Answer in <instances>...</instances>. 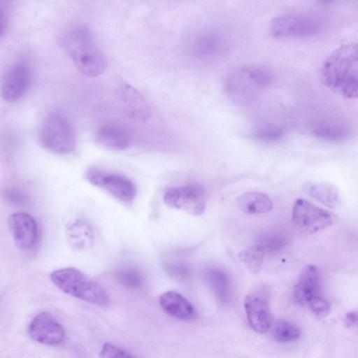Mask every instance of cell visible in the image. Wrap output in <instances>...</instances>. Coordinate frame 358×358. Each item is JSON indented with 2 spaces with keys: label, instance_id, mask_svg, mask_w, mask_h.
Returning <instances> with one entry per match:
<instances>
[{
  "label": "cell",
  "instance_id": "6da1fadb",
  "mask_svg": "<svg viewBox=\"0 0 358 358\" xmlns=\"http://www.w3.org/2000/svg\"><path fill=\"white\" fill-rule=\"evenodd\" d=\"M322 83L345 98L358 94V48L351 43L340 46L324 60L320 69Z\"/></svg>",
  "mask_w": 358,
  "mask_h": 358
},
{
  "label": "cell",
  "instance_id": "7a4b0ae2",
  "mask_svg": "<svg viewBox=\"0 0 358 358\" xmlns=\"http://www.w3.org/2000/svg\"><path fill=\"white\" fill-rule=\"evenodd\" d=\"M64 45L76 68L85 76L96 77L105 71L106 57L88 27L80 25L70 30L64 36Z\"/></svg>",
  "mask_w": 358,
  "mask_h": 358
},
{
  "label": "cell",
  "instance_id": "3957f363",
  "mask_svg": "<svg viewBox=\"0 0 358 358\" xmlns=\"http://www.w3.org/2000/svg\"><path fill=\"white\" fill-rule=\"evenodd\" d=\"M273 80L270 70L262 66H246L231 73L225 81L228 97L237 103L252 102Z\"/></svg>",
  "mask_w": 358,
  "mask_h": 358
},
{
  "label": "cell",
  "instance_id": "277c9868",
  "mask_svg": "<svg viewBox=\"0 0 358 358\" xmlns=\"http://www.w3.org/2000/svg\"><path fill=\"white\" fill-rule=\"evenodd\" d=\"M50 278L59 289L82 301L101 306L110 301L109 296L98 282L76 268L55 270Z\"/></svg>",
  "mask_w": 358,
  "mask_h": 358
},
{
  "label": "cell",
  "instance_id": "5b68a950",
  "mask_svg": "<svg viewBox=\"0 0 358 358\" xmlns=\"http://www.w3.org/2000/svg\"><path fill=\"white\" fill-rule=\"evenodd\" d=\"M39 139L45 149L55 154H69L76 148L73 128L59 111L50 112L45 117L40 128Z\"/></svg>",
  "mask_w": 358,
  "mask_h": 358
},
{
  "label": "cell",
  "instance_id": "8992f818",
  "mask_svg": "<svg viewBox=\"0 0 358 358\" xmlns=\"http://www.w3.org/2000/svg\"><path fill=\"white\" fill-rule=\"evenodd\" d=\"M163 199L169 208L196 216L202 215L207 205L206 189L198 183L169 188L165 192Z\"/></svg>",
  "mask_w": 358,
  "mask_h": 358
},
{
  "label": "cell",
  "instance_id": "52a82bcc",
  "mask_svg": "<svg viewBox=\"0 0 358 358\" xmlns=\"http://www.w3.org/2000/svg\"><path fill=\"white\" fill-rule=\"evenodd\" d=\"M321 23L315 17L304 13H287L272 20L269 26L275 38H301L317 34Z\"/></svg>",
  "mask_w": 358,
  "mask_h": 358
},
{
  "label": "cell",
  "instance_id": "ba28073f",
  "mask_svg": "<svg viewBox=\"0 0 358 358\" xmlns=\"http://www.w3.org/2000/svg\"><path fill=\"white\" fill-rule=\"evenodd\" d=\"M85 178L90 184L106 192L124 204H131L136 197L134 184L121 174L93 167L86 171Z\"/></svg>",
  "mask_w": 358,
  "mask_h": 358
},
{
  "label": "cell",
  "instance_id": "9c48e42d",
  "mask_svg": "<svg viewBox=\"0 0 358 358\" xmlns=\"http://www.w3.org/2000/svg\"><path fill=\"white\" fill-rule=\"evenodd\" d=\"M292 217L294 224L308 234H314L330 227L336 220L335 215L331 212L301 198L294 203Z\"/></svg>",
  "mask_w": 358,
  "mask_h": 358
},
{
  "label": "cell",
  "instance_id": "30bf717a",
  "mask_svg": "<svg viewBox=\"0 0 358 358\" xmlns=\"http://www.w3.org/2000/svg\"><path fill=\"white\" fill-rule=\"evenodd\" d=\"M244 308L249 325L255 331L263 334L271 329L273 315L265 291L257 290L248 294L245 298Z\"/></svg>",
  "mask_w": 358,
  "mask_h": 358
},
{
  "label": "cell",
  "instance_id": "8fae6325",
  "mask_svg": "<svg viewBox=\"0 0 358 358\" xmlns=\"http://www.w3.org/2000/svg\"><path fill=\"white\" fill-rule=\"evenodd\" d=\"M31 81L29 66L19 62L10 67L2 77L0 85L1 98L6 102H15L28 90Z\"/></svg>",
  "mask_w": 358,
  "mask_h": 358
},
{
  "label": "cell",
  "instance_id": "7c38bea8",
  "mask_svg": "<svg viewBox=\"0 0 358 358\" xmlns=\"http://www.w3.org/2000/svg\"><path fill=\"white\" fill-rule=\"evenodd\" d=\"M28 333L32 340L45 345H57L65 338L63 326L52 315L47 312L37 314L31 320Z\"/></svg>",
  "mask_w": 358,
  "mask_h": 358
},
{
  "label": "cell",
  "instance_id": "4fadbf2b",
  "mask_svg": "<svg viewBox=\"0 0 358 358\" xmlns=\"http://www.w3.org/2000/svg\"><path fill=\"white\" fill-rule=\"evenodd\" d=\"M8 225L16 246L23 251L33 249L38 241V227L35 219L24 212L9 215Z\"/></svg>",
  "mask_w": 358,
  "mask_h": 358
},
{
  "label": "cell",
  "instance_id": "5bb4252c",
  "mask_svg": "<svg viewBox=\"0 0 358 358\" xmlns=\"http://www.w3.org/2000/svg\"><path fill=\"white\" fill-rule=\"evenodd\" d=\"M117 97L124 113L136 121H148L151 116V108L141 92L132 85L124 83L117 90Z\"/></svg>",
  "mask_w": 358,
  "mask_h": 358
},
{
  "label": "cell",
  "instance_id": "9a60e30c",
  "mask_svg": "<svg viewBox=\"0 0 358 358\" xmlns=\"http://www.w3.org/2000/svg\"><path fill=\"white\" fill-rule=\"evenodd\" d=\"M321 285L320 271L313 264L306 266L301 272L294 288L295 300L301 305H308L319 295Z\"/></svg>",
  "mask_w": 358,
  "mask_h": 358
},
{
  "label": "cell",
  "instance_id": "2e32d148",
  "mask_svg": "<svg viewBox=\"0 0 358 358\" xmlns=\"http://www.w3.org/2000/svg\"><path fill=\"white\" fill-rule=\"evenodd\" d=\"M95 141L101 147L110 150L121 151L131 145L132 138L127 128L120 124L109 123L97 129Z\"/></svg>",
  "mask_w": 358,
  "mask_h": 358
},
{
  "label": "cell",
  "instance_id": "e0dca14e",
  "mask_svg": "<svg viewBox=\"0 0 358 358\" xmlns=\"http://www.w3.org/2000/svg\"><path fill=\"white\" fill-rule=\"evenodd\" d=\"M65 231L67 242L75 251L87 250L95 242L93 228L83 219L77 218L69 221Z\"/></svg>",
  "mask_w": 358,
  "mask_h": 358
},
{
  "label": "cell",
  "instance_id": "ac0fdd59",
  "mask_svg": "<svg viewBox=\"0 0 358 358\" xmlns=\"http://www.w3.org/2000/svg\"><path fill=\"white\" fill-rule=\"evenodd\" d=\"M159 301L162 309L175 318L189 321L194 319L196 316L194 306L177 292L168 291L163 293L160 296Z\"/></svg>",
  "mask_w": 358,
  "mask_h": 358
},
{
  "label": "cell",
  "instance_id": "d6986e66",
  "mask_svg": "<svg viewBox=\"0 0 358 358\" xmlns=\"http://www.w3.org/2000/svg\"><path fill=\"white\" fill-rule=\"evenodd\" d=\"M310 133L316 138L333 142L342 141L350 134L348 127L335 120H320L310 127Z\"/></svg>",
  "mask_w": 358,
  "mask_h": 358
},
{
  "label": "cell",
  "instance_id": "ffe728a7",
  "mask_svg": "<svg viewBox=\"0 0 358 358\" xmlns=\"http://www.w3.org/2000/svg\"><path fill=\"white\" fill-rule=\"evenodd\" d=\"M206 277L210 289L217 300L222 303L230 302L233 289L228 273L221 268H213L207 271Z\"/></svg>",
  "mask_w": 358,
  "mask_h": 358
},
{
  "label": "cell",
  "instance_id": "44dd1931",
  "mask_svg": "<svg viewBox=\"0 0 358 358\" xmlns=\"http://www.w3.org/2000/svg\"><path fill=\"white\" fill-rule=\"evenodd\" d=\"M239 208L250 215L264 214L273 208L272 201L266 194L261 192H248L241 195L237 201Z\"/></svg>",
  "mask_w": 358,
  "mask_h": 358
},
{
  "label": "cell",
  "instance_id": "7402d4cb",
  "mask_svg": "<svg viewBox=\"0 0 358 358\" xmlns=\"http://www.w3.org/2000/svg\"><path fill=\"white\" fill-rule=\"evenodd\" d=\"M306 192L324 205L335 208L341 202L340 191L328 182H308L304 186Z\"/></svg>",
  "mask_w": 358,
  "mask_h": 358
},
{
  "label": "cell",
  "instance_id": "603a6c76",
  "mask_svg": "<svg viewBox=\"0 0 358 358\" xmlns=\"http://www.w3.org/2000/svg\"><path fill=\"white\" fill-rule=\"evenodd\" d=\"M225 45L224 38L214 32L199 36L193 43V48L196 54L203 56L216 55L222 51Z\"/></svg>",
  "mask_w": 358,
  "mask_h": 358
},
{
  "label": "cell",
  "instance_id": "cb8c5ba5",
  "mask_svg": "<svg viewBox=\"0 0 358 358\" xmlns=\"http://www.w3.org/2000/svg\"><path fill=\"white\" fill-rule=\"evenodd\" d=\"M271 335L280 343H288L297 340L301 336V329L295 324L281 320L271 324Z\"/></svg>",
  "mask_w": 358,
  "mask_h": 358
},
{
  "label": "cell",
  "instance_id": "d4e9b609",
  "mask_svg": "<svg viewBox=\"0 0 358 358\" xmlns=\"http://www.w3.org/2000/svg\"><path fill=\"white\" fill-rule=\"evenodd\" d=\"M264 253L257 244L241 251L239 260L253 273H258L262 268Z\"/></svg>",
  "mask_w": 358,
  "mask_h": 358
},
{
  "label": "cell",
  "instance_id": "484cf974",
  "mask_svg": "<svg viewBox=\"0 0 358 358\" xmlns=\"http://www.w3.org/2000/svg\"><path fill=\"white\" fill-rule=\"evenodd\" d=\"M284 134L285 130L282 127L274 124H267L257 128L252 134V136L259 141L273 142L281 138Z\"/></svg>",
  "mask_w": 358,
  "mask_h": 358
},
{
  "label": "cell",
  "instance_id": "4316f807",
  "mask_svg": "<svg viewBox=\"0 0 358 358\" xmlns=\"http://www.w3.org/2000/svg\"><path fill=\"white\" fill-rule=\"evenodd\" d=\"M117 279L121 285L131 289L138 288L143 284L141 273L131 268L119 270L117 273Z\"/></svg>",
  "mask_w": 358,
  "mask_h": 358
},
{
  "label": "cell",
  "instance_id": "83f0119b",
  "mask_svg": "<svg viewBox=\"0 0 358 358\" xmlns=\"http://www.w3.org/2000/svg\"><path fill=\"white\" fill-rule=\"evenodd\" d=\"M264 254L281 250L285 244V239L278 234H266L261 236L255 243Z\"/></svg>",
  "mask_w": 358,
  "mask_h": 358
},
{
  "label": "cell",
  "instance_id": "f1b7e54d",
  "mask_svg": "<svg viewBox=\"0 0 358 358\" xmlns=\"http://www.w3.org/2000/svg\"><path fill=\"white\" fill-rule=\"evenodd\" d=\"M311 313L317 319L326 317L330 312L329 301L322 296L317 295L308 303Z\"/></svg>",
  "mask_w": 358,
  "mask_h": 358
},
{
  "label": "cell",
  "instance_id": "f546056e",
  "mask_svg": "<svg viewBox=\"0 0 358 358\" xmlns=\"http://www.w3.org/2000/svg\"><path fill=\"white\" fill-rule=\"evenodd\" d=\"M99 357L102 358H131L134 357L135 356L130 352L112 343H106L101 347L99 352Z\"/></svg>",
  "mask_w": 358,
  "mask_h": 358
},
{
  "label": "cell",
  "instance_id": "4dcf8cb0",
  "mask_svg": "<svg viewBox=\"0 0 358 358\" xmlns=\"http://www.w3.org/2000/svg\"><path fill=\"white\" fill-rule=\"evenodd\" d=\"M166 269L169 274L176 278H185L189 275V268L183 264L169 265Z\"/></svg>",
  "mask_w": 358,
  "mask_h": 358
},
{
  "label": "cell",
  "instance_id": "1f68e13d",
  "mask_svg": "<svg viewBox=\"0 0 358 358\" xmlns=\"http://www.w3.org/2000/svg\"><path fill=\"white\" fill-rule=\"evenodd\" d=\"M344 324L349 329H353L357 326V313L356 310H350L345 314Z\"/></svg>",
  "mask_w": 358,
  "mask_h": 358
},
{
  "label": "cell",
  "instance_id": "d6a6232c",
  "mask_svg": "<svg viewBox=\"0 0 358 358\" xmlns=\"http://www.w3.org/2000/svg\"><path fill=\"white\" fill-rule=\"evenodd\" d=\"M6 15L3 8L0 7V36L4 32L6 27Z\"/></svg>",
  "mask_w": 358,
  "mask_h": 358
},
{
  "label": "cell",
  "instance_id": "836d02e7",
  "mask_svg": "<svg viewBox=\"0 0 358 358\" xmlns=\"http://www.w3.org/2000/svg\"><path fill=\"white\" fill-rule=\"evenodd\" d=\"M334 0H319V1L322 4H329L333 2Z\"/></svg>",
  "mask_w": 358,
  "mask_h": 358
},
{
  "label": "cell",
  "instance_id": "e575fe53",
  "mask_svg": "<svg viewBox=\"0 0 358 358\" xmlns=\"http://www.w3.org/2000/svg\"><path fill=\"white\" fill-rule=\"evenodd\" d=\"M1 1H8V0H0Z\"/></svg>",
  "mask_w": 358,
  "mask_h": 358
}]
</instances>
